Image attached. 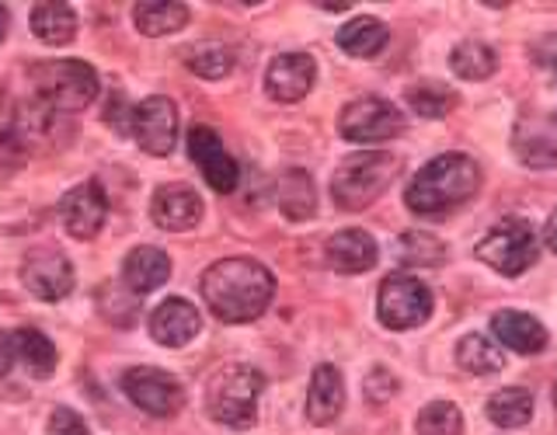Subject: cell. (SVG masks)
<instances>
[{
  "label": "cell",
  "mask_w": 557,
  "mask_h": 435,
  "mask_svg": "<svg viewBox=\"0 0 557 435\" xmlns=\"http://www.w3.org/2000/svg\"><path fill=\"white\" fill-rule=\"evenodd\" d=\"M202 300L226 324L258 321L275 296L272 272L255 258H223L202 272Z\"/></svg>",
  "instance_id": "obj_1"
},
{
  "label": "cell",
  "mask_w": 557,
  "mask_h": 435,
  "mask_svg": "<svg viewBox=\"0 0 557 435\" xmlns=\"http://www.w3.org/2000/svg\"><path fill=\"white\" fill-rule=\"evenodd\" d=\"M481 191V164L467 153H440L414 174L405 188V202L418 216L449 213Z\"/></svg>",
  "instance_id": "obj_2"
},
{
  "label": "cell",
  "mask_w": 557,
  "mask_h": 435,
  "mask_svg": "<svg viewBox=\"0 0 557 435\" xmlns=\"http://www.w3.org/2000/svg\"><path fill=\"white\" fill-rule=\"evenodd\" d=\"M265 376L248 362H226L206 383V411L226 428H251L258 422V400Z\"/></svg>",
  "instance_id": "obj_3"
},
{
  "label": "cell",
  "mask_w": 557,
  "mask_h": 435,
  "mask_svg": "<svg viewBox=\"0 0 557 435\" xmlns=\"http://www.w3.org/2000/svg\"><path fill=\"white\" fill-rule=\"evenodd\" d=\"M400 174V157L387 150H366L352 153L335 167L331 178V199L345 213H359V209L373 206L383 191L391 188V182Z\"/></svg>",
  "instance_id": "obj_4"
},
{
  "label": "cell",
  "mask_w": 557,
  "mask_h": 435,
  "mask_svg": "<svg viewBox=\"0 0 557 435\" xmlns=\"http://www.w3.org/2000/svg\"><path fill=\"white\" fill-rule=\"evenodd\" d=\"M32 84L35 98L49 104V109H57L60 115L84 112L101 91L98 70L84 60H52L32 66Z\"/></svg>",
  "instance_id": "obj_5"
},
{
  "label": "cell",
  "mask_w": 557,
  "mask_h": 435,
  "mask_svg": "<svg viewBox=\"0 0 557 435\" xmlns=\"http://www.w3.org/2000/svg\"><path fill=\"white\" fill-rule=\"evenodd\" d=\"M474 254L484 261L487 269L498 272V275H522L530 265H536V254H540V237L533 231L530 220H502L495 223L492 231L481 237V244L474 248Z\"/></svg>",
  "instance_id": "obj_6"
},
{
  "label": "cell",
  "mask_w": 557,
  "mask_h": 435,
  "mask_svg": "<svg viewBox=\"0 0 557 435\" xmlns=\"http://www.w3.org/2000/svg\"><path fill=\"white\" fill-rule=\"evenodd\" d=\"M432 289L422 283L418 275L408 272H394L380 283V296H376V313L380 324L391 331H411L422 327L432 318Z\"/></svg>",
  "instance_id": "obj_7"
},
{
  "label": "cell",
  "mask_w": 557,
  "mask_h": 435,
  "mask_svg": "<svg viewBox=\"0 0 557 435\" xmlns=\"http://www.w3.org/2000/svg\"><path fill=\"white\" fill-rule=\"evenodd\" d=\"M338 133L348 144H387L405 133V112L387 98H356L338 115Z\"/></svg>",
  "instance_id": "obj_8"
},
{
  "label": "cell",
  "mask_w": 557,
  "mask_h": 435,
  "mask_svg": "<svg viewBox=\"0 0 557 435\" xmlns=\"http://www.w3.org/2000/svg\"><path fill=\"white\" fill-rule=\"evenodd\" d=\"M77 272L70 265V258L52 248V244H42V248H32L22 258V286L42 303H57L63 296L74 293Z\"/></svg>",
  "instance_id": "obj_9"
},
{
  "label": "cell",
  "mask_w": 557,
  "mask_h": 435,
  "mask_svg": "<svg viewBox=\"0 0 557 435\" xmlns=\"http://www.w3.org/2000/svg\"><path fill=\"white\" fill-rule=\"evenodd\" d=\"M122 394L153 418H171L185 405V387L157 365H136V370L122 373Z\"/></svg>",
  "instance_id": "obj_10"
},
{
  "label": "cell",
  "mask_w": 557,
  "mask_h": 435,
  "mask_svg": "<svg viewBox=\"0 0 557 435\" xmlns=\"http://www.w3.org/2000/svg\"><path fill=\"white\" fill-rule=\"evenodd\" d=\"M129 133L136 136V144L150 157H168L178 144V109L164 95H150L133 109Z\"/></svg>",
  "instance_id": "obj_11"
},
{
  "label": "cell",
  "mask_w": 557,
  "mask_h": 435,
  "mask_svg": "<svg viewBox=\"0 0 557 435\" xmlns=\"http://www.w3.org/2000/svg\"><path fill=\"white\" fill-rule=\"evenodd\" d=\"M188 153H191V164L202 171V178L209 182L213 191H234L240 182V171L237 161L231 157V150L223 147V139L216 136L213 126H191L188 133Z\"/></svg>",
  "instance_id": "obj_12"
},
{
  "label": "cell",
  "mask_w": 557,
  "mask_h": 435,
  "mask_svg": "<svg viewBox=\"0 0 557 435\" xmlns=\"http://www.w3.org/2000/svg\"><path fill=\"white\" fill-rule=\"evenodd\" d=\"M104 216H109V199H104L101 182H81L60 199V223L74 240L98 237Z\"/></svg>",
  "instance_id": "obj_13"
},
{
  "label": "cell",
  "mask_w": 557,
  "mask_h": 435,
  "mask_svg": "<svg viewBox=\"0 0 557 435\" xmlns=\"http://www.w3.org/2000/svg\"><path fill=\"white\" fill-rule=\"evenodd\" d=\"M318 80V63L310 52H283L265 70V91L278 104H296L313 91Z\"/></svg>",
  "instance_id": "obj_14"
},
{
  "label": "cell",
  "mask_w": 557,
  "mask_h": 435,
  "mask_svg": "<svg viewBox=\"0 0 557 435\" xmlns=\"http://www.w3.org/2000/svg\"><path fill=\"white\" fill-rule=\"evenodd\" d=\"M202 209L206 206H202V196L196 188L161 185L153 191V199H150V220L161 226V231L182 234V231H191V226H199Z\"/></svg>",
  "instance_id": "obj_15"
},
{
  "label": "cell",
  "mask_w": 557,
  "mask_h": 435,
  "mask_svg": "<svg viewBox=\"0 0 557 435\" xmlns=\"http://www.w3.org/2000/svg\"><path fill=\"white\" fill-rule=\"evenodd\" d=\"M150 338L164 348H185L202 331V313L182 296H168V300L150 313Z\"/></svg>",
  "instance_id": "obj_16"
},
{
  "label": "cell",
  "mask_w": 557,
  "mask_h": 435,
  "mask_svg": "<svg viewBox=\"0 0 557 435\" xmlns=\"http://www.w3.org/2000/svg\"><path fill=\"white\" fill-rule=\"evenodd\" d=\"M324 254H327V265L335 272L362 275V272H370L376 265L380 248L366 231H359V226H348V231H338V234L327 237Z\"/></svg>",
  "instance_id": "obj_17"
},
{
  "label": "cell",
  "mask_w": 557,
  "mask_h": 435,
  "mask_svg": "<svg viewBox=\"0 0 557 435\" xmlns=\"http://www.w3.org/2000/svg\"><path fill=\"white\" fill-rule=\"evenodd\" d=\"M492 335L519 356H536L547 348V327L527 310H498L492 318Z\"/></svg>",
  "instance_id": "obj_18"
},
{
  "label": "cell",
  "mask_w": 557,
  "mask_h": 435,
  "mask_svg": "<svg viewBox=\"0 0 557 435\" xmlns=\"http://www.w3.org/2000/svg\"><path fill=\"white\" fill-rule=\"evenodd\" d=\"M171 278V258L153 248V244H139L122 261V286L133 296H147L153 289H161Z\"/></svg>",
  "instance_id": "obj_19"
},
{
  "label": "cell",
  "mask_w": 557,
  "mask_h": 435,
  "mask_svg": "<svg viewBox=\"0 0 557 435\" xmlns=\"http://www.w3.org/2000/svg\"><path fill=\"white\" fill-rule=\"evenodd\" d=\"M345 408V380L331 362H321L307 387V418L313 425H331Z\"/></svg>",
  "instance_id": "obj_20"
},
{
  "label": "cell",
  "mask_w": 557,
  "mask_h": 435,
  "mask_svg": "<svg viewBox=\"0 0 557 435\" xmlns=\"http://www.w3.org/2000/svg\"><path fill=\"white\" fill-rule=\"evenodd\" d=\"M391 42V28L380 22V17L359 14L352 22H345L338 32V49L348 52L356 60H373L383 52V46Z\"/></svg>",
  "instance_id": "obj_21"
},
{
  "label": "cell",
  "mask_w": 557,
  "mask_h": 435,
  "mask_svg": "<svg viewBox=\"0 0 557 435\" xmlns=\"http://www.w3.org/2000/svg\"><path fill=\"white\" fill-rule=\"evenodd\" d=\"M278 213L293 223L313 220L318 213V191H313V178L304 167H289L278 178Z\"/></svg>",
  "instance_id": "obj_22"
},
{
  "label": "cell",
  "mask_w": 557,
  "mask_h": 435,
  "mask_svg": "<svg viewBox=\"0 0 557 435\" xmlns=\"http://www.w3.org/2000/svg\"><path fill=\"white\" fill-rule=\"evenodd\" d=\"M32 32L35 39H42L46 46H66L77 35V11L60 0H46V4L32 8Z\"/></svg>",
  "instance_id": "obj_23"
},
{
  "label": "cell",
  "mask_w": 557,
  "mask_h": 435,
  "mask_svg": "<svg viewBox=\"0 0 557 435\" xmlns=\"http://www.w3.org/2000/svg\"><path fill=\"white\" fill-rule=\"evenodd\" d=\"M28 161V144L17 126V109L11 104L8 91L0 87V178H11L25 167Z\"/></svg>",
  "instance_id": "obj_24"
},
{
  "label": "cell",
  "mask_w": 557,
  "mask_h": 435,
  "mask_svg": "<svg viewBox=\"0 0 557 435\" xmlns=\"http://www.w3.org/2000/svg\"><path fill=\"white\" fill-rule=\"evenodd\" d=\"M14 356L35 380H49L52 373H57V362H60L57 345H52L42 331H35V327L14 331Z\"/></svg>",
  "instance_id": "obj_25"
},
{
  "label": "cell",
  "mask_w": 557,
  "mask_h": 435,
  "mask_svg": "<svg viewBox=\"0 0 557 435\" xmlns=\"http://www.w3.org/2000/svg\"><path fill=\"white\" fill-rule=\"evenodd\" d=\"M188 8L174 4V0H147V4L133 8V25L150 35V39H161V35H174L188 25Z\"/></svg>",
  "instance_id": "obj_26"
},
{
  "label": "cell",
  "mask_w": 557,
  "mask_h": 435,
  "mask_svg": "<svg viewBox=\"0 0 557 435\" xmlns=\"http://www.w3.org/2000/svg\"><path fill=\"white\" fill-rule=\"evenodd\" d=\"M516 153L527 167H554L557 164V129L554 126H530L522 122L516 129Z\"/></svg>",
  "instance_id": "obj_27"
},
{
  "label": "cell",
  "mask_w": 557,
  "mask_h": 435,
  "mask_svg": "<svg viewBox=\"0 0 557 435\" xmlns=\"http://www.w3.org/2000/svg\"><path fill=\"white\" fill-rule=\"evenodd\" d=\"M457 365L470 376H492L505 370V356L487 335H463L457 341Z\"/></svg>",
  "instance_id": "obj_28"
},
{
  "label": "cell",
  "mask_w": 557,
  "mask_h": 435,
  "mask_svg": "<svg viewBox=\"0 0 557 435\" xmlns=\"http://www.w3.org/2000/svg\"><path fill=\"white\" fill-rule=\"evenodd\" d=\"M487 418L498 428H519L533 418V394L527 387H502L487 397Z\"/></svg>",
  "instance_id": "obj_29"
},
{
  "label": "cell",
  "mask_w": 557,
  "mask_h": 435,
  "mask_svg": "<svg viewBox=\"0 0 557 435\" xmlns=\"http://www.w3.org/2000/svg\"><path fill=\"white\" fill-rule=\"evenodd\" d=\"M449 66H453V74H457L460 80H487L498 70V57H495V49L487 42L467 39L460 46H453Z\"/></svg>",
  "instance_id": "obj_30"
},
{
  "label": "cell",
  "mask_w": 557,
  "mask_h": 435,
  "mask_svg": "<svg viewBox=\"0 0 557 435\" xmlns=\"http://www.w3.org/2000/svg\"><path fill=\"white\" fill-rule=\"evenodd\" d=\"M405 98H408V109L422 119H443L457 109V91L440 80H418L408 87Z\"/></svg>",
  "instance_id": "obj_31"
},
{
  "label": "cell",
  "mask_w": 557,
  "mask_h": 435,
  "mask_svg": "<svg viewBox=\"0 0 557 435\" xmlns=\"http://www.w3.org/2000/svg\"><path fill=\"white\" fill-rule=\"evenodd\" d=\"M185 66L191 70L196 77H206V80H220L234 70V52L220 46V42H199L185 49Z\"/></svg>",
  "instance_id": "obj_32"
},
{
  "label": "cell",
  "mask_w": 557,
  "mask_h": 435,
  "mask_svg": "<svg viewBox=\"0 0 557 435\" xmlns=\"http://www.w3.org/2000/svg\"><path fill=\"white\" fill-rule=\"evenodd\" d=\"M418 435H463V414L449 400H432L414 418Z\"/></svg>",
  "instance_id": "obj_33"
},
{
  "label": "cell",
  "mask_w": 557,
  "mask_h": 435,
  "mask_svg": "<svg viewBox=\"0 0 557 435\" xmlns=\"http://www.w3.org/2000/svg\"><path fill=\"white\" fill-rule=\"evenodd\" d=\"M443 258H446V248L432 234L408 231L400 237V261H405V265H440Z\"/></svg>",
  "instance_id": "obj_34"
},
{
  "label": "cell",
  "mask_w": 557,
  "mask_h": 435,
  "mask_svg": "<svg viewBox=\"0 0 557 435\" xmlns=\"http://www.w3.org/2000/svg\"><path fill=\"white\" fill-rule=\"evenodd\" d=\"M46 435H91V428H87V422L74 408H57L49 414Z\"/></svg>",
  "instance_id": "obj_35"
},
{
  "label": "cell",
  "mask_w": 557,
  "mask_h": 435,
  "mask_svg": "<svg viewBox=\"0 0 557 435\" xmlns=\"http://www.w3.org/2000/svg\"><path fill=\"white\" fill-rule=\"evenodd\" d=\"M394 390H397V380H394V373L383 370V365H376V370L366 376V397H370L373 405H383Z\"/></svg>",
  "instance_id": "obj_36"
},
{
  "label": "cell",
  "mask_w": 557,
  "mask_h": 435,
  "mask_svg": "<svg viewBox=\"0 0 557 435\" xmlns=\"http://www.w3.org/2000/svg\"><path fill=\"white\" fill-rule=\"evenodd\" d=\"M14 335H8L4 327H0V380H4L11 373V365H14Z\"/></svg>",
  "instance_id": "obj_37"
},
{
  "label": "cell",
  "mask_w": 557,
  "mask_h": 435,
  "mask_svg": "<svg viewBox=\"0 0 557 435\" xmlns=\"http://www.w3.org/2000/svg\"><path fill=\"white\" fill-rule=\"evenodd\" d=\"M544 240H547V248L557 254V209H554L550 220H547V226H544Z\"/></svg>",
  "instance_id": "obj_38"
},
{
  "label": "cell",
  "mask_w": 557,
  "mask_h": 435,
  "mask_svg": "<svg viewBox=\"0 0 557 435\" xmlns=\"http://www.w3.org/2000/svg\"><path fill=\"white\" fill-rule=\"evenodd\" d=\"M8 22H11V17H8V8L0 4V42H4V35H8Z\"/></svg>",
  "instance_id": "obj_39"
},
{
  "label": "cell",
  "mask_w": 557,
  "mask_h": 435,
  "mask_svg": "<svg viewBox=\"0 0 557 435\" xmlns=\"http://www.w3.org/2000/svg\"><path fill=\"white\" fill-rule=\"evenodd\" d=\"M318 8H324V11H348V4H318Z\"/></svg>",
  "instance_id": "obj_40"
},
{
  "label": "cell",
  "mask_w": 557,
  "mask_h": 435,
  "mask_svg": "<svg viewBox=\"0 0 557 435\" xmlns=\"http://www.w3.org/2000/svg\"><path fill=\"white\" fill-rule=\"evenodd\" d=\"M554 411H557V383H554Z\"/></svg>",
  "instance_id": "obj_41"
},
{
  "label": "cell",
  "mask_w": 557,
  "mask_h": 435,
  "mask_svg": "<svg viewBox=\"0 0 557 435\" xmlns=\"http://www.w3.org/2000/svg\"><path fill=\"white\" fill-rule=\"evenodd\" d=\"M554 70H557V63H554Z\"/></svg>",
  "instance_id": "obj_42"
}]
</instances>
